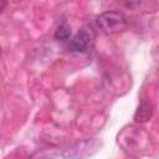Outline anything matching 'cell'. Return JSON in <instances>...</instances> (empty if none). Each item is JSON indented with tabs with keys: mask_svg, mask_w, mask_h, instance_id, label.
<instances>
[{
	"mask_svg": "<svg viewBox=\"0 0 159 159\" xmlns=\"http://www.w3.org/2000/svg\"><path fill=\"white\" fill-rule=\"evenodd\" d=\"M102 147V142L97 138L92 139H82L75 143L66 145L60 155L63 159H87L94 155Z\"/></svg>",
	"mask_w": 159,
	"mask_h": 159,
	"instance_id": "1",
	"label": "cell"
},
{
	"mask_svg": "<svg viewBox=\"0 0 159 159\" xmlns=\"http://www.w3.org/2000/svg\"><path fill=\"white\" fill-rule=\"evenodd\" d=\"M94 22L96 26L106 34L122 32L127 27V19L119 11H104L96 17Z\"/></svg>",
	"mask_w": 159,
	"mask_h": 159,
	"instance_id": "2",
	"label": "cell"
},
{
	"mask_svg": "<svg viewBox=\"0 0 159 159\" xmlns=\"http://www.w3.org/2000/svg\"><path fill=\"white\" fill-rule=\"evenodd\" d=\"M91 35L86 30H80L77 34L73 35V37L70 40L68 48L72 52H86L91 45Z\"/></svg>",
	"mask_w": 159,
	"mask_h": 159,
	"instance_id": "3",
	"label": "cell"
},
{
	"mask_svg": "<svg viewBox=\"0 0 159 159\" xmlns=\"http://www.w3.org/2000/svg\"><path fill=\"white\" fill-rule=\"evenodd\" d=\"M153 112H154V106L152 101L149 98H142L134 113V120L138 123H145L152 118Z\"/></svg>",
	"mask_w": 159,
	"mask_h": 159,
	"instance_id": "4",
	"label": "cell"
},
{
	"mask_svg": "<svg viewBox=\"0 0 159 159\" xmlns=\"http://www.w3.org/2000/svg\"><path fill=\"white\" fill-rule=\"evenodd\" d=\"M53 37L57 41H61V42H66V41L71 40L70 39L71 37V27L67 25V22H62L57 26Z\"/></svg>",
	"mask_w": 159,
	"mask_h": 159,
	"instance_id": "5",
	"label": "cell"
}]
</instances>
